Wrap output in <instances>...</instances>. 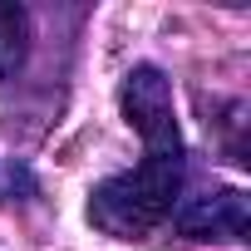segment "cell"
<instances>
[{"label": "cell", "mask_w": 251, "mask_h": 251, "mask_svg": "<svg viewBox=\"0 0 251 251\" xmlns=\"http://www.w3.org/2000/svg\"><path fill=\"white\" fill-rule=\"evenodd\" d=\"M118 103L143 138V163L113 173L89 192V222L118 241H143L163 222H173L187 197V143L177 128L173 84L158 64H133L123 74Z\"/></svg>", "instance_id": "1"}, {"label": "cell", "mask_w": 251, "mask_h": 251, "mask_svg": "<svg viewBox=\"0 0 251 251\" xmlns=\"http://www.w3.org/2000/svg\"><path fill=\"white\" fill-rule=\"evenodd\" d=\"M177 236L187 241H246L251 231V212H246V192L241 187H207L177 202L173 212Z\"/></svg>", "instance_id": "2"}, {"label": "cell", "mask_w": 251, "mask_h": 251, "mask_svg": "<svg viewBox=\"0 0 251 251\" xmlns=\"http://www.w3.org/2000/svg\"><path fill=\"white\" fill-rule=\"evenodd\" d=\"M30 59V10L0 0V94H10Z\"/></svg>", "instance_id": "3"}]
</instances>
